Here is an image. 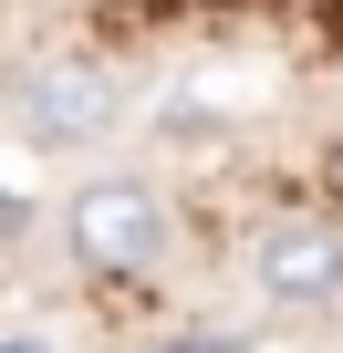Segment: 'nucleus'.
<instances>
[{"mask_svg":"<svg viewBox=\"0 0 343 353\" xmlns=\"http://www.w3.org/2000/svg\"><path fill=\"white\" fill-rule=\"evenodd\" d=\"M250 291L271 312H333L343 301V219L333 208H281L250 239Z\"/></svg>","mask_w":343,"mask_h":353,"instance_id":"obj_3","label":"nucleus"},{"mask_svg":"<svg viewBox=\"0 0 343 353\" xmlns=\"http://www.w3.org/2000/svg\"><path fill=\"white\" fill-rule=\"evenodd\" d=\"M0 353H52V332H42V322H11V332H0Z\"/></svg>","mask_w":343,"mask_h":353,"instance_id":"obj_4","label":"nucleus"},{"mask_svg":"<svg viewBox=\"0 0 343 353\" xmlns=\"http://www.w3.org/2000/svg\"><path fill=\"white\" fill-rule=\"evenodd\" d=\"M177 250V208H166L156 176H84L63 198V260L94 281H146Z\"/></svg>","mask_w":343,"mask_h":353,"instance_id":"obj_1","label":"nucleus"},{"mask_svg":"<svg viewBox=\"0 0 343 353\" xmlns=\"http://www.w3.org/2000/svg\"><path fill=\"white\" fill-rule=\"evenodd\" d=\"M115 114H125V83H115V63L104 52H42V63H21V83H11V125H21V156H52V145H94V135H115Z\"/></svg>","mask_w":343,"mask_h":353,"instance_id":"obj_2","label":"nucleus"},{"mask_svg":"<svg viewBox=\"0 0 343 353\" xmlns=\"http://www.w3.org/2000/svg\"><path fill=\"white\" fill-rule=\"evenodd\" d=\"M333 198H343V135H333Z\"/></svg>","mask_w":343,"mask_h":353,"instance_id":"obj_5","label":"nucleus"}]
</instances>
